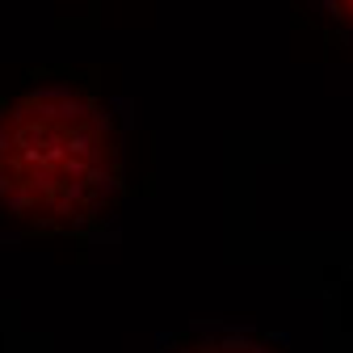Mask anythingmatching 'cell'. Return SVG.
Returning <instances> with one entry per match:
<instances>
[{
  "instance_id": "cell-2",
  "label": "cell",
  "mask_w": 353,
  "mask_h": 353,
  "mask_svg": "<svg viewBox=\"0 0 353 353\" xmlns=\"http://www.w3.org/2000/svg\"><path fill=\"white\" fill-rule=\"evenodd\" d=\"M164 353H282L274 341L265 336H214V332H185L164 345Z\"/></svg>"
},
{
  "instance_id": "cell-3",
  "label": "cell",
  "mask_w": 353,
  "mask_h": 353,
  "mask_svg": "<svg viewBox=\"0 0 353 353\" xmlns=\"http://www.w3.org/2000/svg\"><path fill=\"white\" fill-rule=\"evenodd\" d=\"M332 9L341 13V21H349V26H353V0H332Z\"/></svg>"
},
{
  "instance_id": "cell-1",
  "label": "cell",
  "mask_w": 353,
  "mask_h": 353,
  "mask_svg": "<svg viewBox=\"0 0 353 353\" xmlns=\"http://www.w3.org/2000/svg\"><path fill=\"white\" fill-rule=\"evenodd\" d=\"M118 198V130L88 76L38 80L0 105V219L34 236L88 232Z\"/></svg>"
}]
</instances>
